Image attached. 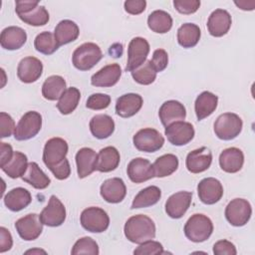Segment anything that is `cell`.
<instances>
[{"instance_id": "44", "label": "cell", "mask_w": 255, "mask_h": 255, "mask_svg": "<svg viewBox=\"0 0 255 255\" xmlns=\"http://www.w3.org/2000/svg\"><path fill=\"white\" fill-rule=\"evenodd\" d=\"M111 104V97L107 94H93L91 95L86 103V107L90 110H104L108 108Z\"/></svg>"}, {"instance_id": "53", "label": "cell", "mask_w": 255, "mask_h": 255, "mask_svg": "<svg viewBox=\"0 0 255 255\" xmlns=\"http://www.w3.org/2000/svg\"><path fill=\"white\" fill-rule=\"evenodd\" d=\"M236 6H238L240 9L242 10H253L254 6H255V1L251 0V1H246V0H242V1H235L234 2Z\"/></svg>"}, {"instance_id": "25", "label": "cell", "mask_w": 255, "mask_h": 255, "mask_svg": "<svg viewBox=\"0 0 255 255\" xmlns=\"http://www.w3.org/2000/svg\"><path fill=\"white\" fill-rule=\"evenodd\" d=\"M27 41V34L24 29L17 26H10L2 30L0 36L1 47L14 51L20 49Z\"/></svg>"}, {"instance_id": "45", "label": "cell", "mask_w": 255, "mask_h": 255, "mask_svg": "<svg viewBox=\"0 0 255 255\" xmlns=\"http://www.w3.org/2000/svg\"><path fill=\"white\" fill-rule=\"evenodd\" d=\"M133 254L135 255H153V254H163V247L162 245L157 242L151 240H147L139 244L133 250Z\"/></svg>"}, {"instance_id": "54", "label": "cell", "mask_w": 255, "mask_h": 255, "mask_svg": "<svg viewBox=\"0 0 255 255\" xmlns=\"http://www.w3.org/2000/svg\"><path fill=\"white\" fill-rule=\"evenodd\" d=\"M110 53L113 57L115 58H118V57H121L122 53H123V45L122 44H118V48H115V45L111 46L110 48Z\"/></svg>"}, {"instance_id": "42", "label": "cell", "mask_w": 255, "mask_h": 255, "mask_svg": "<svg viewBox=\"0 0 255 255\" xmlns=\"http://www.w3.org/2000/svg\"><path fill=\"white\" fill-rule=\"evenodd\" d=\"M157 72L153 68L150 60L145 61L135 70L131 71V77L133 80L140 85H150L156 79Z\"/></svg>"}, {"instance_id": "16", "label": "cell", "mask_w": 255, "mask_h": 255, "mask_svg": "<svg viewBox=\"0 0 255 255\" xmlns=\"http://www.w3.org/2000/svg\"><path fill=\"white\" fill-rule=\"evenodd\" d=\"M192 201V192L189 191H178L168 197L165 202L166 214L173 218H181L187 209L189 208Z\"/></svg>"}, {"instance_id": "50", "label": "cell", "mask_w": 255, "mask_h": 255, "mask_svg": "<svg viewBox=\"0 0 255 255\" xmlns=\"http://www.w3.org/2000/svg\"><path fill=\"white\" fill-rule=\"evenodd\" d=\"M125 10L128 14L138 15L142 13L146 7V1L144 0H127L125 2Z\"/></svg>"}, {"instance_id": "7", "label": "cell", "mask_w": 255, "mask_h": 255, "mask_svg": "<svg viewBox=\"0 0 255 255\" xmlns=\"http://www.w3.org/2000/svg\"><path fill=\"white\" fill-rule=\"evenodd\" d=\"M81 225L93 233H101L108 229L110 217L108 213L100 207H88L84 209L80 217Z\"/></svg>"}, {"instance_id": "52", "label": "cell", "mask_w": 255, "mask_h": 255, "mask_svg": "<svg viewBox=\"0 0 255 255\" xmlns=\"http://www.w3.org/2000/svg\"><path fill=\"white\" fill-rule=\"evenodd\" d=\"M12 146L6 142H0V166L5 165L13 156Z\"/></svg>"}, {"instance_id": "36", "label": "cell", "mask_w": 255, "mask_h": 255, "mask_svg": "<svg viewBox=\"0 0 255 255\" xmlns=\"http://www.w3.org/2000/svg\"><path fill=\"white\" fill-rule=\"evenodd\" d=\"M161 197V190L155 186L150 185L141 189L133 198L131 203V209L144 208L154 205Z\"/></svg>"}, {"instance_id": "31", "label": "cell", "mask_w": 255, "mask_h": 255, "mask_svg": "<svg viewBox=\"0 0 255 255\" xmlns=\"http://www.w3.org/2000/svg\"><path fill=\"white\" fill-rule=\"evenodd\" d=\"M218 104V97L211 92H202L195 100L194 110L196 118L201 121L209 117L216 110Z\"/></svg>"}, {"instance_id": "24", "label": "cell", "mask_w": 255, "mask_h": 255, "mask_svg": "<svg viewBox=\"0 0 255 255\" xmlns=\"http://www.w3.org/2000/svg\"><path fill=\"white\" fill-rule=\"evenodd\" d=\"M142 98L138 94L128 93L121 96L116 103V113L122 118H130L142 107Z\"/></svg>"}, {"instance_id": "46", "label": "cell", "mask_w": 255, "mask_h": 255, "mask_svg": "<svg viewBox=\"0 0 255 255\" xmlns=\"http://www.w3.org/2000/svg\"><path fill=\"white\" fill-rule=\"evenodd\" d=\"M174 8L181 14H193L200 7V1L198 0H174Z\"/></svg>"}, {"instance_id": "32", "label": "cell", "mask_w": 255, "mask_h": 255, "mask_svg": "<svg viewBox=\"0 0 255 255\" xmlns=\"http://www.w3.org/2000/svg\"><path fill=\"white\" fill-rule=\"evenodd\" d=\"M80 34L78 25L72 20H62L55 27L54 36L59 46L75 41Z\"/></svg>"}, {"instance_id": "35", "label": "cell", "mask_w": 255, "mask_h": 255, "mask_svg": "<svg viewBox=\"0 0 255 255\" xmlns=\"http://www.w3.org/2000/svg\"><path fill=\"white\" fill-rule=\"evenodd\" d=\"M201 32L199 27L193 23H185L181 25L177 30V42L185 48H192L199 42Z\"/></svg>"}, {"instance_id": "12", "label": "cell", "mask_w": 255, "mask_h": 255, "mask_svg": "<svg viewBox=\"0 0 255 255\" xmlns=\"http://www.w3.org/2000/svg\"><path fill=\"white\" fill-rule=\"evenodd\" d=\"M43 223L36 213L27 214L15 222V228L19 236L25 241L37 239L43 231Z\"/></svg>"}, {"instance_id": "6", "label": "cell", "mask_w": 255, "mask_h": 255, "mask_svg": "<svg viewBox=\"0 0 255 255\" xmlns=\"http://www.w3.org/2000/svg\"><path fill=\"white\" fill-rule=\"evenodd\" d=\"M243 123L241 118L234 113L220 115L214 123L215 135L223 140L234 139L242 130Z\"/></svg>"}, {"instance_id": "4", "label": "cell", "mask_w": 255, "mask_h": 255, "mask_svg": "<svg viewBox=\"0 0 255 255\" xmlns=\"http://www.w3.org/2000/svg\"><path fill=\"white\" fill-rule=\"evenodd\" d=\"M213 232V223L204 214L191 215L184 225V234L192 242L199 243L207 240Z\"/></svg>"}, {"instance_id": "26", "label": "cell", "mask_w": 255, "mask_h": 255, "mask_svg": "<svg viewBox=\"0 0 255 255\" xmlns=\"http://www.w3.org/2000/svg\"><path fill=\"white\" fill-rule=\"evenodd\" d=\"M244 163V154L237 147H228L219 155V165L221 169L228 173L238 172Z\"/></svg>"}, {"instance_id": "47", "label": "cell", "mask_w": 255, "mask_h": 255, "mask_svg": "<svg viewBox=\"0 0 255 255\" xmlns=\"http://www.w3.org/2000/svg\"><path fill=\"white\" fill-rule=\"evenodd\" d=\"M0 136L2 138L10 136L14 133L15 130V123L10 115L2 112L0 113Z\"/></svg>"}, {"instance_id": "13", "label": "cell", "mask_w": 255, "mask_h": 255, "mask_svg": "<svg viewBox=\"0 0 255 255\" xmlns=\"http://www.w3.org/2000/svg\"><path fill=\"white\" fill-rule=\"evenodd\" d=\"M39 216L44 225L57 227L62 225L66 219V208L57 196L52 195Z\"/></svg>"}, {"instance_id": "1", "label": "cell", "mask_w": 255, "mask_h": 255, "mask_svg": "<svg viewBox=\"0 0 255 255\" xmlns=\"http://www.w3.org/2000/svg\"><path fill=\"white\" fill-rule=\"evenodd\" d=\"M68 143L61 137L50 138L43 150V161L59 180L67 179L71 174V166L66 158Z\"/></svg>"}, {"instance_id": "15", "label": "cell", "mask_w": 255, "mask_h": 255, "mask_svg": "<svg viewBox=\"0 0 255 255\" xmlns=\"http://www.w3.org/2000/svg\"><path fill=\"white\" fill-rule=\"evenodd\" d=\"M197 194L202 203L211 205L218 202L223 196V186L218 179L206 177L198 183Z\"/></svg>"}, {"instance_id": "17", "label": "cell", "mask_w": 255, "mask_h": 255, "mask_svg": "<svg viewBox=\"0 0 255 255\" xmlns=\"http://www.w3.org/2000/svg\"><path fill=\"white\" fill-rule=\"evenodd\" d=\"M43 64L35 57L23 58L17 67V76L19 80L26 84L36 82L42 75Z\"/></svg>"}, {"instance_id": "9", "label": "cell", "mask_w": 255, "mask_h": 255, "mask_svg": "<svg viewBox=\"0 0 255 255\" xmlns=\"http://www.w3.org/2000/svg\"><path fill=\"white\" fill-rule=\"evenodd\" d=\"M136 149L143 152H154L160 149L164 143V137L161 133L151 128L139 129L132 138Z\"/></svg>"}, {"instance_id": "48", "label": "cell", "mask_w": 255, "mask_h": 255, "mask_svg": "<svg viewBox=\"0 0 255 255\" xmlns=\"http://www.w3.org/2000/svg\"><path fill=\"white\" fill-rule=\"evenodd\" d=\"M150 62L157 73L162 72L167 67L168 64V55L166 51L163 49H156L153 52L152 59L150 60Z\"/></svg>"}, {"instance_id": "27", "label": "cell", "mask_w": 255, "mask_h": 255, "mask_svg": "<svg viewBox=\"0 0 255 255\" xmlns=\"http://www.w3.org/2000/svg\"><path fill=\"white\" fill-rule=\"evenodd\" d=\"M97 153L90 147H83L76 153L77 172L79 178H85L96 170Z\"/></svg>"}, {"instance_id": "29", "label": "cell", "mask_w": 255, "mask_h": 255, "mask_svg": "<svg viewBox=\"0 0 255 255\" xmlns=\"http://www.w3.org/2000/svg\"><path fill=\"white\" fill-rule=\"evenodd\" d=\"M121 156L119 150L114 146L102 148L97 155L96 170L101 172H110L115 170L120 164Z\"/></svg>"}, {"instance_id": "10", "label": "cell", "mask_w": 255, "mask_h": 255, "mask_svg": "<svg viewBox=\"0 0 255 255\" xmlns=\"http://www.w3.org/2000/svg\"><path fill=\"white\" fill-rule=\"evenodd\" d=\"M251 214V204L243 198L232 199L225 208V217L227 221L236 227L245 225L250 220Z\"/></svg>"}, {"instance_id": "43", "label": "cell", "mask_w": 255, "mask_h": 255, "mask_svg": "<svg viewBox=\"0 0 255 255\" xmlns=\"http://www.w3.org/2000/svg\"><path fill=\"white\" fill-rule=\"evenodd\" d=\"M99 252L100 251H99L98 243L91 237H82L78 239L71 251V253L74 255H78V254L98 255Z\"/></svg>"}, {"instance_id": "18", "label": "cell", "mask_w": 255, "mask_h": 255, "mask_svg": "<svg viewBox=\"0 0 255 255\" xmlns=\"http://www.w3.org/2000/svg\"><path fill=\"white\" fill-rule=\"evenodd\" d=\"M127 173L129 179L134 183H141L154 177L152 164L148 159L142 157L131 159L128 164Z\"/></svg>"}, {"instance_id": "14", "label": "cell", "mask_w": 255, "mask_h": 255, "mask_svg": "<svg viewBox=\"0 0 255 255\" xmlns=\"http://www.w3.org/2000/svg\"><path fill=\"white\" fill-rule=\"evenodd\" d=\"M194 128L190 123L180 121L171 124L165 128V135L167 140L177 146L187 144L194 137Z\"/></svg>"}, {"instance_id": "22", "label": "cell", "mask_w": 255, "mask_h": 255, "mask_svg": "<svg viewBox=\"0 0 255 255\" xmlns=\"http://www.w3.org/2000/svg\"><path fill=\"white\" fill-rule=\"evenodd\" d=\"M232 19L228 11L216 9L210 14L207 20V29L211 36L222 37L229 31Z\"/></svg>"}, {"instance_id": "3", "label": "cell", "mask_w": 255, "mask_h": 255, "mask_svg": "<svg viewBox=\"0 0 255 255\" xmlns=\"http://www.w3.org/2000/svg\"><path fill=\"white\" fill-rule=\"evenodd\" d=\"M15 11L18 17L31 26H43L49 22V13L38 1H16Z\"/></svg>"}, {"instance_id": "40", "label": "cell", "mask_w": 255, "mask_h": 255, "mask_svg": "<svg viewBox=\"0 0 255 255\" xmlns=\"http://www.w3.org/2000/svg\"><path fill=\"white\" fill-rule=\"evenodd\" d=\"M80 99L81 93L77 88H68L59 99L57 103V109L62 115H69L76 110Z\"/></svg>"}, {"instance_id": "51", "label": "cell", "mask_w": 255, "mask_h": 255, "mask_svg": "<svg viewBox=\"0 0 255 255\" xmlns=\"http://www.w3.org/2000/svg\"><path fill=\"white\" fill-rule=\"evenodd\" d=\"M13 239L11 233L5 227H0V253H4L11 249Z\"/></svg>"}, {"instance_id": "38", "label": "cell", "mask_w": 255, "mask_h": 255, "mask_svg": "<svg viewBox=\"0 0 255 255\" xmlns=\"http://www.w3.org/2000/svg\"><path fill=\"white\" fill-rule=\"evenodd\" d=\"M147 25L152 32L164 34L171 29L172 18L163 10H155L148 15Z\"/></svg>"}, {"instance_id": "49", "label": "cell", "mask_w": 255, "mask_h": 255, "mask_svg": "<svg viewBox=\"0 0 255 255\" xmlns=\"http://www.w3.org/2000/svg\"><path fill=\"white\" fill-rule=\"evenodd\" d=\"M213 253L215 255H236L237 250L233 243L223 239L213 245Z\"/></svg>"}, {"instance_id": "19", "label": "cell", "mask_w": 255, "mask_h": 255, "mask_svg": "<svg viewBox=\"0 0 255 255\" xmlns=\"http://www.w3.org/2000/svg\"><path fill=\"white\" fill-rule=\"evenodd\" d=\"M211 162L212 153L205 146L190 151L185 159L186 168L191 173H200L205 171L209 168Z\"/></svg>"}, {"instance_id": "41", "label": "cell", "mask_w": 255, "mask_h": 255, "mask_svg": "<svg viewBox=\"0 0 255 255\" xmlns=\"http://www.w3.org/2000/svg\"><path fill=\"white\" fill-rule=\"evenodd\" d=\"M35 49L44 55H51L59 49V44L57 43L54 34L48 31H44L38 34L34 40Z\"/></svg>"}, {"instance_id": "37", "label": "cell", "mask_w": 255, "mask_h": 255, "mask_svg": "<svg viewBox=\"0 0 255 255\" xmlns=\"http://www.w3.org/2000/svg\"><path fill=\"white\" fill-rule=\"evenodd\" d=\"M28 167V159L26 154L21 151H14L12 158L1 169L11 178L22 177Z\"/></svg>"}, {"instance_id": "11", "label": "cell", "mask_w": 255, "mask_h": 255, "mask_svg": "<svg viewBox=\"0 0 255 255\" xmlns=\"http://www.w3.org/2000/svg\"><path fill=\"white\" fill-rule=\"evenodd\" d=\"M149 53L148 42L141 37H135L130 40L128 48V63L127 72H131L142 65Z\"/></svg>"}, {"instance_id": "39", "label": "cell", "mask_w": 255, "mask_h": 255, "mask_svg": "<svg viewBox=\"0 0 255 255\" xmlns=\"http://www.w3.org/2000/svg\"><path fill=\"white\" fill-rule=\"evenodd\" d=\"M154 176L165 177L172 174L178 167V158L172 153L163 154L152 163Z\"/></svg>"}, {"instance_id": "55", "label": "cell", "mask_w": 255, "mask_h": 255, "mask_svg": "<svg viewBox=\"0 0 255 255\" xmlns=\"http://www.w3.org/2000/svg\"><path fill=\"white\" fill-rule=\"evenodd\" d=\"M26 254H29V253H32V254H34V253H46V251H44V250H41V249H33V250H28V251H26L25 252Z\"/></svg>"}, {"instance_id": "34", "label": "cell", "mask_w": 255, "mask_h": 255, "mask_svg": "<svg viewBox=\"0 0 255 255\" xmlns=\"http://www.w3.org/2000/svg\"><path fill=\"white\" fill-rule=\"evenodd\" d=\"M66 81L63 77L53 75L48 77L42 86V96L49 101H56L66 91Z\"/></svg>"}, {"instance_id": "20", "label": "cell", "mask_w": 255, "mask_h": 255, "mask_svg": "<svg viewBox=\"0 0 255 255\" xmlns=\"http://www.w3.org/2000/svg\"><path fill=\"white\" fill-rule=\"evenodd\" d=\"M100 193L107 202L119 203L124 200L127 194V187L122 178L113 177L105 180L102 183Z\"/></svg>"}, {"instance_id": "21", "label": "cell", "mask_w": 255, "mask_h": 255, "mask_svg": "<svg viewBox=\"0 0 255 255\" xmlns=\"http://www.w3.org/2000/svg\"><path fill=\"white\" fill-rule=\"evenodd\" d=\"M158 116L161 124L166 128L173 123L183 121L186 117V110L180 102L169 100L161 105Z\"/></svg>"}, {"instance_id": "2", "label": "cell", "mask_w": 255, "mask_h": 255, "mask_svg": "<svg viewBox=\"0 0 255 255\" xmlns=\"http://www.w3.org/2000/svg\"><path fill=\"white\" fill-rule=\"evenodd\" d=\"M155 224L151 218L143 214L129 217L124 227L125 236L132 243L140 244L155 237Z\"/></svg>"}, {"instance_id": "23", "label": "cell", "mask_w": 255, "mask_h": 255, "mask_svg": "<svg viewBox=\"0 0 255 255\" xmlns=\"http://www.w3.org/2000/svg\"><path fill=\"white\" fill-rule=\"evenodd\" d=\"M122 76V69L119 64H110L96 72L91 78L94 87L109 88L115 86Z\"/></svg>"}, {"instance_id": "8", "label": "cell", "mask_w": 255, "mask_h": 255, "mask_svg": "<svg viewBox=\"0 0 255 255\" xmlns=\"http://www.w3.org/2000/svg\"><path fill=\"white\" fill-rule=\"evenodd\" d=\"M41 128L42 116L38 112L30 111L22 116L13 134L16 140H28L37 135Z\"/></svg>"}, {"instance_id": "30", "label": "cell", "mask_w": 255, "mask_h": 255, "mask_svg": "<svg viewBox=\"0 0 255 255\" xmlns=\"http://www.w3.org/2000/svg\"><path fill=\"white\" fill-rule=\"evenodd\" d=\"M90 130L92 134L99 139L107 138L112 135L115 130V122L108 115H96L90 121Z\"/></svg>"}, {"instance_id": "28", "label": "cell", "mask_w": 255, "mask_h": 255, "mask_svg": "<svg viewBox=\"0 0 255 255\" xmlns=\"http://www.w3.org/2000/svg\"><path fill=\"white\" fill-rule=\"evenodd\" d=\"M3 200L5 206L9 210L17 212L24 209L31 203L32 196L26 188L16 187L8 191Z\"/></svg>"}, {"instance_id": "5", "label": "cell", "mask_w": 255, "mask_h": 255, "mask_svg": "<svg viewBox=\"0 0 255 255\" xmlns=\"http://www.w3.org/2000/svg\"><path fill=\"white\" fill-rule=\"evenodd\" d=\"M103 58L101 48L92 42L84 43L73 53L72 62L76 69L80 71H89Z\"/></svg>"}, {"instance_id": "33", "label": "cell", "mask_w": 255, "mask_h": 255, "mask_svg": "<svg viewBox=\"0 0 255 255\" xmlns=\"http://www.w3.org/2000/svg\"><path fill=\"white\" fill-rule=\"evenodd\" d=\"M22 179L36 189H45L51 183L49 176L34 161L28 163L27 170L22 176Z\"/></svg>"}]
</instances>
